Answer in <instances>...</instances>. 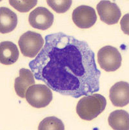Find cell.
Instances as JSON below:
<instances>
[{"instance_id":"obj_1","label":"cell","mask_w":129,"mask_h":130,"mask_svg":"<svg viewBox=\"0 0 129 130\" xmlns=\"http://www.w3.org/2000/svg\"><path fill=\"white\" fill-rule=\"evenodd\" d=\"M45 40L41 51L28 64L36 80L57 93L76 99L99 90L101 71L87 42L61 32L47 35Z\"/></svg>"},{"instance_id":"obj_2","label":"cell","mask_w":129,"mask_h":130,"mask_svg":"<svg viewBox=\"0 0 129 130\" xmlns=\"http://www.w3.org/2000/svg\"><path fill=\"white\" fill-rule=\"evenodd\" d=\"M106 106V100L98 93L85 96L80 99L76 106V112L85 120H92L101 114Z\"/></svg>"},{"instance_id":"obj_3","label":"cell","mask_w":129,"mask_h":130,"mask_svg":"<svg viewBox=\"0 0 129 130\" xmlns=\"http://www.w3.org/2000/svg\"><path fill=\"white\" fill-rule=\"evenodd\" d=\"M18 44L23 56L34 58L41 51L45 42L42 36L39 33L27 31L20 36Z\"/></svg>"},{"instance_id":"obj_4","label":"cell","mask_w":129,"mask_h":130,"mask_svg":"<svg viewBox=\"0 0 129 130\" xmlns=\"http://www.w3.org/2000/svg\"><path fill=\"white\" fill-rule=\"evenodd\" d=\"M51 89L43 84H34L29 87L25 93L28 103L35 108L47 107L52 100Z\"/></svg>"},{"instance_id":"obj_5","label":"cell","mask_w":129,"mask_h":130,"mask_svg":"<svg viewBox=\"0 0 129 130\" xmlns=\"http://www.w3.org/2000/svg\"><path fill=\"white\" fill-rule=\"evenodd\" d=\"M98 61L103 70L107 72L115 71L121 66L122 57L116 47L106 45L98 51Z\"/></svg>"},{"instance_id":"obj_6","label":"cell","mask_w":129,"mask_h":130,"mask_svg":"<svg viewBox=\"0 0 129 130\" xmlns=\"http://www.w3.org/2000/svg\"><path fill=\"white\" fill-rule=\"evenodd\" d=\"M76 25L81 29H88L97 21V15L94 9L87 5H81L73 10L72 15Z\"/></svg>"},{"instance_id":"obj_7","label":"cell","mask_w":129,"mask_h":130,"mask_svg":"<svg viewBox=\"0 0 129 130\" xmlns=\"http://www.w3.org/2000/svg\"><path fill=\"white\" fill-rule=\"evenodd\" d=\"M28 22L30 25L35 29L47 30L52 25L54 15L47 8L39 7L30 13Z\"/></svg>"},{"instance_id":"obj_8","label":"cell","mask_w":129,"mask_h":130,"mask_svg":"<svg viewBox=\"0 0 129 130\" xmlns=\"http://www.w3.org/2000/svg\"><path fill=\"white\" fill-rule=\"evenodd\" d=\"M102 22L108 25L116 24L121 16L120 9L116 3L110 1H101L96 7Z\"/></svg>"},{"instance_id":"obj_9","label":"cell","mask_w":129,"mask_h":130,"mask_svg":"<svg viewBox=\"0 0 129 130\" xmlns=\"http://www.w3.org/2000/svg\"><path fill=\"white\" fill-rule=\"evenodd\" d=\"M109 98L116 107H124L129 103V85L126 82H118L111 87Z\"/></svg>"},{"instance_id":"obj_10","label":"cell","mask_w":129,"mask_h":130,"mask_svg":"<svg viewBox=\"0 0 129 130\" xmlns=\"http://www.w3.org/2000/svg\"><path fill=\"white\" fill-rule=\"evenodd\" d=\"M34 76L31 70L22 68L20 70V76L15 79L14 89L20 97L25 98V93L29 87L35 84Z\"/></svg>"},{"instance_id":"obj_11","label":"cell","mask_w":129,"mask_h":130,"mask_svg":"<svg viewBox=\"0 0 129 130\" xmlns=\"http://www.w3.org/2000/svg\"><path fill=\"white\" fill-rule=\"evenodd\" d=\"M20 53L15 43L5 41L0 43V62L4 65H12L18 60Z\"/></svg>"},{"instance_id":"obj_12","label":"cell","mask_w":129,"mask_h":130,"mask_svg":"<svg viewBox=\"0 0 129 130\" xmlns=\"http://www.w3.org/2000/svg\"><path fill=\"white\" fill-rule=\"evenodd\" d=\"M17 24V17L15 12L7 7L0 8V32L7 34L13 31Z\"/></svg>"},{"instance_id":"obj_13","label":"cell","mask_w":129,"mask_h":130,"mask_svg":"<svg viewBox=\"0 0 129 130\" xmlns=\"http://www.w3.org/2000/svg\"><path fill=\"white\" fill-rule=\"evenodd\" d=\"M108 124L113 129L128 130L129 129L128 113L125 110H116L110 114Z\"/></svg>"},{"instance_id":"obj_14","label":"cell","mask_w":129,"mask_h":130,"mask_svg":"<svg viewBox=\"0 0 129 130\" xmlns=\"http://www.w3.org/2000/svg\"><path fill=\"white\" fill-rule=\"evenodd\" d=\"M39 130H64L65 126L60 119L55 117L44 119L40 123Z\"/></svg>"},{"instance_id":"obj_15","label":"cell","mask_w":129,"mask_h":130,"mask_svg":"<svg viewBox=\"0 0 129 130\" xmlns=\"http://www.w3.org/2000/svg\"><path fill=\"white\" fill-rule=\"evenodd\" d=\"M9 3L13 8L21 12H27L35 7L38 3L37 0H27V1H15L10 0Z\"/></svg>"},{"instance_id":"obj_16","label":"cell","mask_w":129,"mask_h":130,"mask_svg":"<svg viewBox=\"0 0 129 130\" xmlns=\"http://www.w3.org/2000/svg\"><path fill=\"white\" fill-rule=\"evenodd\" d=\"M47 3L57 13H65L70 8L72 2L71 0H48Z\"/></svg>"},{"instance_id":"obj_17","label":"cell","mask_w":129,"mask_h":130,"mask_svg":"<svg viewBox=\"0 0 129 130\" xmlns=\"http://www.w3.org/2000/svg\"><path fill=\"white\" fill-rule=\"evenodd\" d=\"M128 14H126L123 17L122 20L121 21V27L124 33L128 35Z\"/></svg>"}]
</instances>
